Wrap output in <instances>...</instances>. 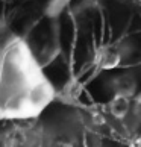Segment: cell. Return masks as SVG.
Segmentation results:
<instances>
[{"label": "cell", "mask_w": 141, "mask_h": 147, "mask_svg": "<svg viewBox=\"0 0 141 147\" xmlns=\"http://www.w3.org/2000/svg\"><path fill=\"white\" fill-rule=\"evenodd\" d=\"M56 97L55 84L28 42L0 30V120H34Z\"/></svg>", "instance_id": "6da1fadb"}, {"label": "cell", "mask_w": 141, "mask_h": 147, "mask_svg": "<svg viewBox=\"0 0 141 147\" xmlns=\"http://www.w3.org/2000/svg\"><path fill=\"white\" fill-rule=\"evenodd\" d=\"M85 147H141V96L85 106Z\"/></svg>", "instance_id": "7a4b0ae2"}, {"label": "cell", "mask_w": 141, "mask_h": 147, "mask_svg": "<svg viewBox=\"0 0 141 147\" xmlns=\"http://www.w3.org/2000/svg\"><path fill=\"white\" fill-rule=\"evenodd\" d=\"M141 96V64L132 68L108 71L85 85L74 102L84 106L99 105L117 97H138Z\"/></svg>", "instance_id": "3957f363"}, {"label": "cell", "mask_w": 141, "mask_h": 147, "mask_svg": "<svg viewBox=\"0 0 141 147\" xmlns=\"http://www.w3.org/2000/svg\"><path fill=\"white\" fill-rule=\"evenodd\" d=\"M72 2L73 0H50V2H49V6H47L49 17H58V15H61L64 12V9H65Z\"/></svg>", "instance_id": "277c9868"}]
</instances>
